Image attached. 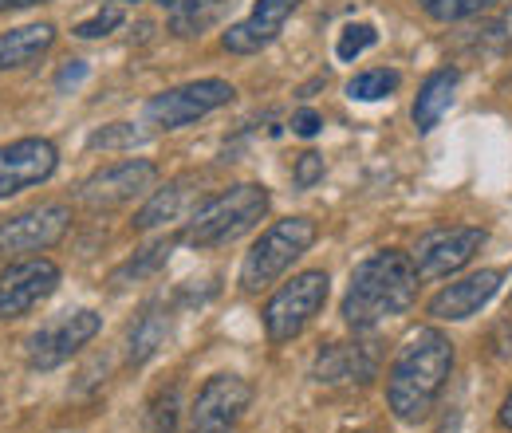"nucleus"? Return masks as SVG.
I'll return each instance as SVG.
<instances>
[{"mask_svg":"<svg viewBox=\"0 0 512 433\" xmlns=\"http://www.w3.org/2000/svg\"><path fill=\"white\" fill-rule=\"evenodd\" d=\"M453 374V343L438 327H418L386 371V402L402 426H422Z\"/></svg>","mask_w":512,"mask_h":433,"instance_id":"f257e3e1","label":"nucleus"},{"mask_svg":"<svg viewBox=\"0 0 512 433\" xmlns=\"http://www.w3.org/2000/svg\"><path fill=\"white\" fill-rule=\"evenodd\" d=\"M418 268L414 256L398 252V248H383L367 260L355 264L347 296H343V319L355 331H371L394 315H406L418 300Z\"/></svg>","mask_w":512,"mask_h":433,"instance_id":"f03ea898","label":"nucleus"},{"mask_svg":"<svg viewBox=\"0 0 512 433\" xmlns=\"http://www.w3.org/2000/svg\"><path fill=\"white\" fill-rule=\"evenodd\" d=\"M320 229L312 217H284V221H272L256 245L245 252V264H241V288L245 292H264L272 288L308 248L316 245Z\"/></svg>","mask_w":512,"mask_h":433,"instance_id":"7ed1b4c3","label":"nucleus"},{"mask_svg":"<svg viewBox=\"0 0 512 433\" xmlns=\"http://www.w3.org/2000/svg\"><path fill=\"white\" fill-rule=\"evenodd\" d=\"M268 189L256 186V182H241V186L217 193L213 201H205L197 213H193L190 229H186V241L193 248H217L229 245L237 237H245L256 221L268 213Z\"/></svg>","mask_w":512,"mask_h":433,"instance_id":"20e7f679","label":"nucleus"},{"mask_svg":"<svg viewBox=\"0 0 512 433\" xmlns=\"http://www.w3.org/2000/svg\"><path fill=\"white\" fill-rule=\"evenodd\" d=\"M327 272L312 268V272H300L292 276L280 292H272V300L264 304V335L268 343H292L327 304Z\"/></svg>","mask_w":512,"mask_h":433,"instance_id":"39448f33","label":"nucleus"},{"mask_svg":"<svg viewBox=\"0 0 512 433\" xmlns=\"http://www.w3.org/2000/svg\"><path fill=\"white\" fill-rule=\"evenodd\" d=\"M237 99L233 83L225 79H197V83H182V87H170L162 95H154L146 103V123L158 126V130H182V126L197 123L221 107H229Z\"/></svg>","mask_w":512,"mask_h":433,"instance_id":"423d86ee","label":"nucleus"},{"mask_svg":"<svg viewBox=\"0 0 512 433\" xmlns=\"http://www.w3.org/2000/svg\"><path fill=\"white\" fill-rule=\"evenodd\" d=\"M99 327H103V319L91 308L64 311V315L48 319L40 331L28 335L24 359H28L32 371H56V367H64L79 347H87V343L99 335Z\"/></svg>","mask_w":512,"mask_h":433,"instance_id":"0eeeda50","label":"nucleus"},{"mask_svg":"<svg viewBox=\"0 0 512 433\" xmlns=\"http://www.w3.org/2000/svg\"><path fill=\"white\" fill-rule=\"evenodd\" d=\"M253 402V386L241 374H213L190 406V433H233Z\"/></svg>","mask_w":512,"mask_h":433,"instance_id":"6e6552de","label":"nucleus"},{"mask_svg":"<svg viewBox=\"0 0 512 433\" xmlns=\"http://www.w3.org/2000/svg\"><path fill=\"white\" fill-rule=\"evenodd\" d=\"M489 241L485 229L477 225H457V229H430L418 248H414V268L422 280H446L453 272H461Z\"/></svg>","mask_w":512,"mask_h":433,"instance_id":"1a4fd4ad","label":"nucleus"},{"mask_svg":"<svg viewBox=\"0 0 512 433\" xmlns=\"http://www.w3.org/2000/svg\"><path fill=\"white\" fill-rule=\"evenodd\" d=\"M154 182H158V166L150 158H127V162H115V166L95 170L79 186V201L87 209H119V205L134 201L138 193L154 189Z\"/></svg>","mask_w":512,"mask_h":433,"instance_id":"9d476101","label":"nucleus"},{"mask_svg":"<svg viewBox=\"0 0 512 433\" xmlns=\"http://www.w3.org/2000/svg\"><path fill=\"white\" fill-rule=\"evenodd\" d=\"M60 288V268L44 256L8 264L0 272V319H20L32 308H40Z\"/></svg>","mask_w":512,"mask_h":433,"instance_id":"9b49d317","label":"nucleus"},{"mask_svg":"<svg viewBox=\"0 0 512 433\" xmlns=\"http://www.w3.org/2000/svg\"><path fill=\"white\" fill-rule=\"evenodd\" d=\"M60 166V154L48 138H20L0 146V201L32 186H44Z\"/></svg>","mask_w":512,"mask_h":433,"instance_id":"f8f14e48","label":"nucleus"},{"mask_svg":"<svg viewBox=\"0 0 512 433\" xmlns=\"http://www.w3.org/2000/svg\"><path fill=\"white\" fill-rule=\"evenodd\" d=\"M67 225H71V209L60 201L16 213V217L0 221V252H40V248L60 245Z\"/></svg>","mask_w":512,"mask_h":433,"instance_id":"ddd939ff","label":"nucleus"},{"mask_svg":"<svg viewBox=\"0 0 512 433\" xmlns=\"http://www.w3.org/2000/svg\"><path fill=\"white\" fill-rule=\"evenodd\" d=\"M375 374H379V343H327L312 363V378L323 386H363Z\"/></svg>","mask_w":512,"mask_h":433,"instance_id":"4468645a","label":"nucleus"},{"mask_svg":"<svg viewBox=\"0 0 512 433\" xmlns=\"http://www.w3.org/2000/svg\"><path fill=\"white\" fill-rule=\"evenodd\" d=\"M296 8H300V0H256L253 12L221 36L225 52H233V56H256V52H264L280 36V28L288 24V16Z\"/></svg>","mask_w":512,"mask_h":433,"instance_id":"2eb2a0df","label":"nucleus"},{"mask_svg":"<svg viewBox=\"0 0 512 433\" xmlns=\"http://www.w3.org/2000/svg\"><path fill=\"white\" fill-rule=\"evenodd\" d=\"M501 272L497 268H481V272H469L465 280H453L446 284L434 300H430V315L442 319V323H461V319H473L477 311L485 308L497 292H501Z\"/></svg>","mask_w":512,"mask_h":433,"instance_id":"dca6fc26","label":"nucleus"},{"mask_svg":"<svg viewBox=\"0 0 512 433\" xmlns=\"http://www.w3.org/2000/svg\"><path fill=\"white\" fill-rule=\"evenodd\" d=\"M52 44H56V28L52 24H24V28L4 32L0 36V71L36 63Z\"/></svg>","mask_w":512,"mask_h":433,"instance_id":"f3484780","label":"nucleus"},{"mask_svg":"<svg viewBox=\"0 0 512 433\" xmlns=\"http://www.w3.org/2000/svg\"><path fill=\"white\" fill-rule=\"evenodd\" d=\"M457 79H461V75H457L453 67H442V71L426 75V83L418 87V99H414V126H418L422 134H430L434 126L442 123V115H446L449 103H453Z\"/></svg>","mask_w":512,"mask_h":433,"instance_id":"a211bd4d","label":"nucleus"},{"mask_svg":"<svg viewBox=\"0 0 512 433\" xmlns=\"http://www.w3.org/2000/svg\"><path fill=\"white\" fill-rule=\"evenodd\" d=\"M166 331H170L166 311L158 308V304H150V308L130 323V335H127V359L130 363H134V367H138V363H146V359L166 343Z\"/></svg>","mask_w":512,"mask_h":433,"instance_id":"6ab92c4d","label":"nucleus"},{"mask_svg":"<svg viewBox=\"0 0 512 433\" xmlns=\"http://www.w3.org/2000/svg\"><path fill=\"white\" fill-rule=\"evenodd\" d=\"M233 0H178L170 8V28L178 36H201L205 28H213L221 20V12L229 8Z\"/></svg>","mask_w":512,"mask_h":433,"instance_id":"aec40b11","label":"nucleus"},{"mask_svg":"<svg viewBox=\"0 0 512 433\" xmlns=\"http://www.w3.org/2000/svg\"><path fill=\"white\" fill-rule=\"evenodd\" d=\"M182 182H170L166 189H158L142 209H138V217H134V229L138 233H146V229H158V225H166V221H174L178 217V209H182Z\"/></svg>","mask_w":512,"mask_h":433,"instance_id":"412c9836","label":"nucleus"},{"mask_svg":"<svg viewBox=\"0 0 512 433\" xmlns=\"http://www.w3.org/2000/svg\"><path fill=\"white\" fill-rule=\"evenodd\" d=\"M398 83H402L398 71H390V67H371V71H359V75L347 83V99H355V103H379V99L398 91Z\"/></svg>","mask_w":512,"mask_h":433,"instance_id":"4be33fe9","label":"nucleus"},{"mask_svg":"<svg viewBox=\"0 0 512 433\" xmlns=\"http://www.w3.org/2000/svg\"><path fill=\"white\" fill-rule=\"evenodd\" d=\"M174 237H166V241H158V245L142 248L134 260H127L119 272H115V284H127V280H142V276H150V272H158L166 260H170V252H174Z\"/></svg>","mask_w":512,"mask_h":433,"instance_id":"5701e85b","label":"nucleus"},{"mask_svg":"<svg viewBox=\"0 0 512 433\" xmlns=\"http://www.w3.org/2000/svg\"><path fill=\"white\" fill-rule=\"evenodd\" d=\"M182 418V402H178V386L154 394V402L146 406V433H178Z\"/></svg>","mask_w":512,"mask_h":433,"instance_id":"b1692460","label":"nucleus"},{"mask_svg":"<svg viewBox=\"0 0 512 433\" xmlns=\"http://www.w3.org/2000/svg\"><path fill=\"white\" fill-rule=\"evenodd\" d=\"M142 130L134 123H111V126H99L91 138H87V146L91 150H134V146H142Z\"/></svg>","mask_w":512,"mask_h":433,"instance_id":"393cba45","label":"nucleus"},{"mask_svg":"<svg viewBox=\"0 0 512 433\" xmlns=\"http://www.w3.org/2000/svg\"><path fill=\"white\" fill-rule=\"evenodd\" d=\"M375 40H379V32L371 28V24H347L343 32H339V44H335V56L343 63L359 60L367 48H375Z\"/></svg>","mask_w":512,"mask_h":433,"instance_id":"a878e982","label":"nucleus"},{"mask_svg":"<svg viewBox=\"0 0 512 433\" xmlns=\"http://www.w3.org/2000/svg\"><path fill=\"white\" fill-rule=\"evenodd\" d=\"M123 24V8H103V12H95L91 20H83V24H75L71 32L79 36V40H99V36H107V32H115Z\"/></svg>","mask_w":512,"mask_h":433,"instance_id":"bb28decb","label":"nucleus"},{"mask_svg":"<svg viewBox=\"0 0 512 433\" xmlns=\"http://www.w3.org/2000/svg\"><path fill=\"white\" fill-rule=\"evenodd\" d=\"M493 52H512V8H505L489 28H485V36H481Z\"/></svg>","mask_w":512,"mask_h":433,"instance_id":"cd10ccee","label":"nucleus"},{"mask_svg":"<svg viewBox=\"0 0 512 433\" xmlns=\"http://www.w3.org/2000/svg\"><path fill=\"white\" fill-rule=\"evenodd\" d=\"M320 178H323V154H316V150L300 154V158H296V174H292V182H296L300 189H312Z\"/></svg>","mask_w":512,"mask_h":433,"instance_id":"c85d7f7f","label":"nucleus"},{"mask_svg":"<svg viewBox=\"0 0 512 433\" xmlns=\"http://www.w3.org/2000/svg\"><path fill=\"white\" fill-rule=\"evenodd\" d=\"M418 4L426 8V16H430V20H442V24L461 20V0H418Z\"/></svg>","mask_w":512,"mask_h":433,"instance_id":"c756f323","label":"nucleus"},{"mask_svg":"<svg viewBox=\"0 0 512 433\" xmlns=\"http://www.w3.org/2000/svg\"><path fill=\"white\" fill-rule=\"evenodd\" d=\"M292 130H296L300 138H316V134L323 130V119L312 111V107H304V111H296V115H292Z\"/></svg>","mask_w":512,"mask_h":433,"instance_id":"7c9ffc66","label":"nucleus"},{"mask_svg":"<svg viewBox=\"0 0 512 433\" xmlns=\"http://www.w3.org/2000/svg\"><path fill=\"white\" fill-rule=\"evenodd\" d=\"M87 79V63L83 60H71L60 67V75H56V87L60 91H67V87H75V83H83Z\"/></svg>","mask_w":512,"mask_h":433,"instance_id":"2f4dec72","label":"nucleus"},{"mask_svg":"<svg viewBox=\"0 0 512 433\" xmlns=\"http://www.w3.org/2000/svg\"><path fill=\"white\" fill-rule=\"evenodd\" d=\"M497 0H461V16H477V12H485V8H493Z\"/></svg>","mask_w":512,"mask_h":433,"instance_id":"473e14b6","label":"nucleus"},{"mask_svg":"<svg viewBox=\"0 0 512 433\" xmlns=\"http://www.w3.org/2000/svg\"><path fill=\"white\" fill-rule=\"evenodd\" d=\"M497 422H501L505 430H512V390H509V398L501 402V414H497Z\"/></svg>","mask_w":512,"mask_h":433,"instance_id":"72a5a7b5","label":"nucleus"},{"mask_svg":"<svg viewBox=\"0 0 512 433\" xmlns=\"http://www.w3.org/2000/svg\"><path fill=\"white\" fill-rule=\"evenodd\" d=\"M32 4H48V0H0V12H12V8H32Z\"/></svg>","mask_w":512,"mask_h":433,"instance_id":"f704fd0d","label":"nucleus"},{"mask_svg":"<svg viewBox=\"0 0 512 433\" xmlns=\"http://www.w3.org/2000/svg\"><path fill=\"white\" fill-rule=\"evenodd\" d=\"M134 4H138V0H134ZM158 4H166V8H174V4H178V0H158Z\"/></svg>","mask_w":512,"mask_h":433,"instance_id":"c9c22d12","label":"nucleus"},{"mask_svg":"<svg viewBox=\"0 0 512 433\" xmlns=\"http://www.w3.org/2000/svg\"><path fill=\"white\" fill-rule=\"evenodd\" d=\"M359 433H367V430H359Z\"/></svg>","mask_w":512,"mask_h":433,"instance_id":"e433bc0d","label":"nucleus"}]
</instances>
